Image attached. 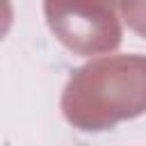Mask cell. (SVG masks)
Returning a JSON list of instances; mask_svg holds the SVG:
<instances>
[{
  "instance_id": "cell-1",
  "label": "cell",
  "mask_w": 146,
  "mask_h": 146,
  "mask_svg": "<svg viewBox=\"0 0 146 146\" xmlns=\"http://www.w3.org/2000/svg\"><path fill=\"white\" fill-rule=\"evenodd\" d=\"M68 121L100 128L146 110V57H103L82 66L62 100Z\"/></svg>"
},
{
  "instance_id": "cell-2",
  "label": "cell",
  "mask_w": 146,
  "mask_h": 146,
  "mask_svg": "<svg viewBox=\"0 0 146 146\" xmlns=\"http://www.w3.org/2000/svg\"><path fill=\"white\" fill-rule=\"evenodd\" d=\"M116 0H46V18L55 36L80 55H96L119 46L121 27Z\"/></svg>"
},
{
  "instance_id": "cell-3",
  "label": "cell",
  "mask_w": 146,
  "mask_h": 146,
  "mask_svg": "<svg viewBox=\"0 0 146 146\" xmlns=\"http://www.w3.org/2000/svg\"><path fill=\"white\" fill-rule=\"evenodd\" d=\"M121 9L128 25L146 36V0H121Z\"/></svg>"
}]
</instances>
